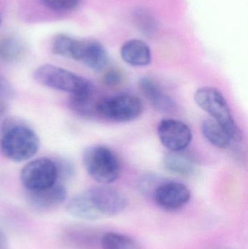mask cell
I'll return each mask as SVG.
<instances>
[{
    "label": "cell",
    "mask_w": 248,
    "mask_h": 249,
    "mask_svg": "<svg viewBox=\"0 0 248 249\" xmlns=\"http://www.w3.org/2000/svg\"><path fill=\"white\" fill-rule=\"evenodd\" d=\"M26 53L24 44L13 35L0 36V61L4 63L18 62Z\"/></svg>",
    "instance_id": "15"
},
{
    "label": "cell",
    "mask_w": 248,
    "mask_h": 249,
    "mask_svg": "<svg viewBox=\"0 0 248 249\" xmlns=\"http://www.w3.org/2000/svg\"><path fill=\"white\" fill-rule=\"evenodd\" d=\"M33 78L45 87L73 95L81 94L94 89L84 77L52 64L39 66L33 72Z\"/></svg>",
    "instance_id": "5"
},
{
    "label": "cell",
    "mask_w": 248,
    "mask_h": 249,
    "mask_svg": "<svg viewBox=\"0 0 248 249\" xmlns=\"http://www.w3.org/2000/svg\"><path fill=\"white\" fill-rule=\"evenodd\" d=\"M181 152H170L163 159L165 168L174 174L183 177H191L196 172V165L189 157Z\"/></svg>",
    "instance_id": "16"
},
{
    "label": "cell",
    "mask_w": 248,
    "mask_h": 249,
    "mask_svg": "<svg viewBox=\"0 0 248 249\" xmlns=\"http://www.w3.org/2000/svg\"><path fill=\"white\" fill-rule=\"evenodd\" d=\"M58 170V178L61 180L70 179L75 174V168L71 161L66 159L55 160Z\"/></svg>",
    "instance_id": "21"
},
{
    "label": "cell",
    "mask_w": 248,
    "mask_h": 249,
    "mask_svg": "<svg viewBox=\"0 0 248 249\" xmlns=\"http://www.w3.org/2000/svg\"><path fill=\"white\" fill-rule=\"evenodd\" d=\"M100 99L94 89L86 93L71 96L70 106L74 112L81 116L93 117L98 115V105Z\"/></svg>",
    "instance_id": "14"
},
{
    "label": "cell",
    "mask_w": 248,
    "mask_h": 249,
    "mask_svg": "<svg viewBox=\"0 0 248 249\" xmlns=\"http://www.w3.org/2000/svg\"><path fill=\"white\" fill-rule=\"evenodd\" d=\"M120 53L124 61L132 67H146L151 61L149 47L139 39H131L125 42Z\"/></svg>",
    "instance_id": "13"
},
{
    "label": "cell",
    "mask_w": 248,
    "mask_h": 249,
    "mask_svg": "<svg viewBox=\"0 0 248 249\" xmlns=\"http://www.w3.org/2000/svg\"><path fill=\"white\" fill-rule=\"evenodd\" d=\"M141 99L132 95H118L101 98L98 105V115L109 121L128 123L138 119L142 115Z\"/></svg>",
    "instance_id": "6"
},
{
    "label": "cell",
    "mask_w": 248,
    "mask_h": 249,
    "mask_svg": "<svg viewBox=\"0 0 248 249\" xmlns=\"http://www.w3.org/2000/svg\"><path fill=\"white\" fill-rule=\"evenodd\" d=\"M123 76L120 71L116 70H109L103 75V81L106 86L115 87L122 83Z\"/></svg>",
    "instance_id": "22"
},
{
    "label": "cell",
    "mask_w": 248,
    "mask_h": 249,
    "mask_svg": "<svg viewBox=\"0 0 248 249\" xmlns=\"http://www.w3.org/2000/svg\"><path fill=\"white\" fill-rule=\"evenodd\" d=\"M1 13H0V26H1Z\"/></svg>",
    "instance_id": "26"
},
{
    "label": "cell",
    "mask_w": 248,
    "mask_h": 249,
    "mask_svg": "<svg viewBox=\"0 0 248 249\" xmlns=\"http://www.w3.org/2000/svg\"><path fill=\"white\" fill-rule=\"evenodd\" d=\"M0 249H9L7 239L1 230H0Z\"/></svg>",
    "instance_id": "24"
},
{
    "label": "cell",
    "mask_w": 248,
    "mask_h": 249,
    "mask_svg": "<svg viewBox=\"0 0 248 249\" xmlns=\"http://www.w3.org/2000/svg\"><path fill=\"white\" fill-rule=\"evenodd\" d=\"M152 195L154 202L159 207L170 212L184 207L192 196L186 185L177 181H165L158 184Z\"/></svg>",
    "instance_id": "9"
},
{
    "label": "cell",
    "mask_w": 248,
    "mask_h": 249,
    "mask_svg": "<svg viewBox=\"0 0 248 249\" xmlns=\"http://www.w3.org/2000/svg\"><path fill=\"white\" fill-rule=\"evenodd\" d=\"M20 181L26 190H37L50 187L58 181L55 160L39 158L28 162L20 171Z\"/></svg>",
    "instance_id": "7"
},
{
    "label": "cell",
    "mask_w": 248,
    "mask_h": 249,
    "mask_svg": "<svg viewBox=\"0 0 248 249\" xmlns=\"http://www.w3.org/2000/svg\"><path fill=\"white\" fill-rule=\"evenodd\" d=\"M87 174L99 184L106 185L116 181L121 172L119 158L110 148L103 145L89 146L83 155Z\"/></svg>",
    "instance_id": "4"
},
{
    "label": "cell",
    "mask_w": 248,
    "mask_h": 249,
    "mask_svg": "<svg viewBox=\"0 0 248 249\" xmlns=\"http://www.w3.org/2000/svg\"><path fill=\"white\" fill-rule=\"evenodd\" d=\"M0 95L3 97H13L15 95V90L11 83L6 80L2 75L0 74Z\"/></svg>",
    "instance_id": "23"
},
{
    "label": "cell",
    "mask_w": 248,
    "mask_h": 249,
    "mask_svg": "<svg viewBox=\"0 0 248 249\" xmlns=\"http://www.w3.org/2000/svg\"><path fill=\"white\" fill-rule=\"evenodd\" d=\"M201 131L211 144L220 149H227L232 141L225 129L213 119H206L202 122Z\"/></svg>",
    "instance_id": "17"
},
{
    "label": "cell",
    "mask_w": 248,
    "mask_h": 249,
    "mask_svg": "<svg viewBox=\"0 0 248 249\" xmlns=\"http://www.w3.org/2000/svg\"><path fill=\"white\" fill-rule=\"evenodd\" d=\"M162 144L170 152H182L190 144L193 138L192 130L184 123L174 119H165L157 126Z\"/></svg>",
    "instance_id": "8"
},
{
    "label": "cell",
    "mask_w": 248,
    "mask_h": 249,
    "mask_svg": "<svg viewBox=\"0 0 248 249\" xmlns=\"http://www.w3.org/2000/svg\"><path fill=\"white\" fill-rule=\"evenodd\" d=\"M128 200L125 195L108 186H98L74 196L67 205L70 215L85 220H96L116 216L125 211Z\"/></svg>",
    "instance_id": "1"
},
{
    "label": "cell",
    "mask_w": 248,
    "mask_h": 249,
    "mask_svg": "<svg viewBox=\"0 0 248 249\" xmlns=\"http://www.w3.org/2000/svg\"><path fill=\"white\" fill-rule=\"evenodd\" d=\"M66 189L55 183L50 187L37 190H26V200L35 212L45 213L57 209L66 200Z\"/></svg>",
    "instance_id": "10"
},
{
    "label": "cell",
    "mask_w": 248,
    "mask_h": 249,
    "mask_svg": "<svg viewBox=\"0 0 248 249\" xmlns=\"http://www.w3.org/2000/svg\"><path fill=\"white\" fill-rule=\"evenodd\" d=\"M75 39L64 34H58L54 36L51 43V50L54 54L71 58Z\"/></svg>",
    "instance_id": "19"
},
{
    "label": "cell",
    "mask_w": 248,
    "mask_h": 249,
    "mask_svg": "<svg viewBox=\"0 0 248 249\" xmlns=\"http://www.w3.org/2000/svg\"><path fill=\"white\" fill-rule=\"evenodd\" d=\"M39 146L36 132L19 120H7L0 128V153L10 160L23 162L31 159Z\"/></svg>",
    "instance_id": "2"
},
{
    "label": "cell",
    "mask_w": 248,
    "mask_h": 249,
    "mask_svg": "<svg viewBox=\"0 0 248 249\" xmlns=\"http://www.w3.org/2000/svg\"><path fill=\"white\" fill-rule=\"evenodd\" d=\"M195 102L213 120L218 123L234 142H241L243 135L236 123L223 93L213 87H202L195 92Z\"/></svg>",
    "instance_id": "3"
},
{
    "label": "cell",
    "mask_w": 248,
    "mask_h": 249,
    "mask_svg": "<svg viewBox=\"0 0 248 249\" xmlns=\"http://www.w3.org/2000/svg\"><path fill=\"white\" fill-rule=\"evenodd\" d=\"M103 249H141L135 240L116 232H108L100 241Z\"/></svg>",
    "instance_id": "18"
},
{
    "label": "cell",
    "mask_w": 248,
    "mask_h": 249,
    "mask_svg": "<svg viewBox=\"0 0 248 249\" xmlns=\"http://www.w3.org/2000/svg\"><path fill=\"white\" fill-rule=\"evenodd\" d=\"M41 1L50 10L67 12L74 10L80 4V0H41Z\"/></svg>",
    "instance_id": "20"
},
{
    "label": "cell",
    "mask_w": 248,
    "mask_h": 249,
    "mask_svg": "<svg viewBox=\"0 0 248 249\" xmlns=\"http://www.w3.org/2000/svg\"><path fill=\"white\" fill-rule=\"evenodd\" d=\"M71 58L83 63L93 71H100L107 64L108 54L103 45L98 41L76 39Z\"/></svg>",
    "instance_id": "11"
},
{
    "label": "cell",
    "mask_w": 248,
    "mask_h": 249,
    "mask_svg": "<svg viewBox=\"0 0 248 249\" xmlns=\"http://www.w3.org/2000/svg\"><path fill=\"white\" fill-rule=\"evenodd\" d=\"M6 110L5 102L4 100V97L0 95V120L4 116V112Z\"/></svg>",
    "instance_id": "25"
},
{
    "label": "cell",
    "mask_w": 248,
    "mask_h": 249,
    "mask_svg": "<svg viewBox=\"0 0 248 249\" xmlns=\"http://www.w3.org/2000/svg\"><path fill=\"white\" fill-rule=\"evenodd\" d=\"M140 90L151 106L160 112H170L176 108L174 99L149 77H142L138 83Z\"/></svg>",
    "instance_id": "12"
}]
</instances>
